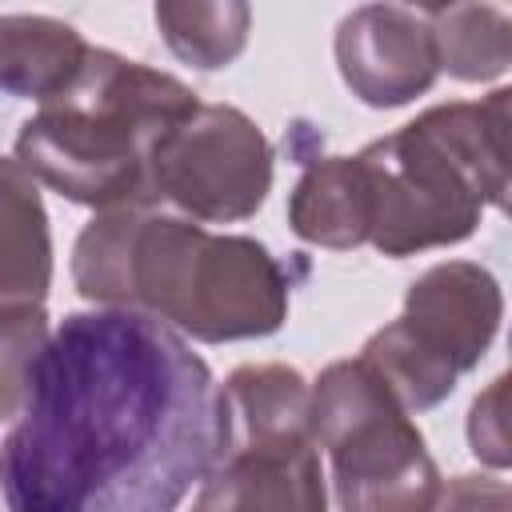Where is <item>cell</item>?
<instances>
[{
    "label": "cell",
    "instance_id": "cell-1",
    "mask_svg": "<svg viewBox=\"0 0 512 512\" xmlns=\"http://www.w3.org/2000/svg\"><path fill=\"white\" fill-rule=\"evenodd\" d=\"M220 444V384L160 320L68 312L0 444L8 512H172Z\"/></svg>",
    "mask_w": 512,
    "mask_h": 512
},
{
    "label": "cell",
    "instance_id": "cell-2",
    "mask_svg": "<svg viewBox=\"0 0 512 512\" xmlns=\"http://www.w3.org/2000/svg\"><path fill=\"white\" fill-rule=\"evenodd\" d=\"M76 292L224 344L272 336L288 316V268L252 236H216L156 204L96 212L72 248Z\"/></svg>",
    "mask_w": 512,
    "mask_h": 512
},
{
    "label": "cell",
    "instance_id": "cell-3",
    "mask_svg": "<svg viewBox=\"0 0 512 512\" xmlns=\"http://www.w3.org/2000/svg\"><path fill=\"white\" fill-rule=\"evenodd\" d=\"M200 108L196 92L148 64L88 48L64 92L16 132V164L72 204L96 212L152 204V148Z\"/></svg>",
    "mask_w": 512,
    "mask_h": 512
},
{
    "label": "cell",
    "instance_id": "cell-4",
    "mask_svg": "<svg viewBox=\"0 0 512 512\" xmlns=\"http://www.w3.org/2000/svg\"><path fill=\"white\" fill-rule=\"evenodd\" d=\"M508 124L512 92L496 88L436 104L356 152L368 176V244L400 260L468 240L484 204H508Z\"/></svg>",
    "mask_w": 512,
    "mask_h": 512
},
{
    "label": "cell",
    "instance_id": "cell-5",
    "mask_svg": "<svg viewBox=\"0 0 512 512\" xmlns=\"http://www.w3.org/2000/svg\"><path fill=\"white\" fill-rule=\"evenodd\" d=\"M504 316L500 284L472 260H444L408 284L404 312L356 356L412 416L436 408L472 372Z\"/></svg>",
    "mask_w": 512,
    "mask_h": 512
},
{
    "label": "cell",
    "instance_id": "cell-6",
    "mask_svg": "<svg viewBox=\"0 0 512 512\" xmlns=\"http://www.w3.org/2000/svg\"><path fill=\"white\" fill-rule=\"evenodd\" d=\"M312 432L328 448L340 512H428L440 468L420 428L360 364L336 360L312 384Z\"/></svg>",
    "mask_w": 512,
    "mask_h": 512
},
{
    "label": "cell",
    "instance_id": "cell-7",
    "mask_svg": "<svg viewBox=\"0 0 512 512\" xmlns=\"http://www.w3.org/2000/svg\"><path fill=\"white\" fill-rule=\"evenodd\" d=\"M148 188L196 224L248 220L272 188V148L240 108L200 104L152 148Z\"/></svg>",
    "mask_w": 512,
    "mask_h": 512
},
{
    "label": "cell",
    "instance_id": "cell-8",
    "mask_svg": "<svg viewBox=\"0 0 512 512\" xmlns=\"http://www.w3.org/2000/svg\"><path fill=\"white\" fill-rule=\"evenodd\" d=\"M192 512H328L316 436H220Z\"/></svg>",
    "mask_w": 512,
    "mask_h": 512
},
{
    "label": "cell",
    "instance_id": "cell-9",
    "mask_svg": "<svg viewBox=\"0 0 512 512\" xmlns=\"http://www.w3.org/2000/svg\"><path fill=\"white\" fill-rule=\"evenodd\" d=\"M336 68L368 108H400L440 76L424 12L400 4L352 8L336 28Z\"/></svg>",
    "mask_w": 512,
    "mask_h": 512
},
{
    "label": "cell",
    "instance_id": "cell-10",
    "mask_svg": "<svg viewBox=\"0 0 512 512\" xmlns=\"http://www.w3.org/2000/svg\"><path fill=\"white\" fill-rule=\"evenodd\" d=\"M368 220L372 208L360 156H316L304 164L288 196V224L300 240L348 252L368 244Z\"/></svg>",
    "mask_w": 512,
    "mask_h": 512
},
{
    "label": "cell",
    "instance_id": "cell-11",
    "mask_svg": "<svg viewBox=\"0 0 512 512\" xmlns=\"http://www.w3.org/2000/svg\"><path fill=\"white\" fill-rule=\"evenodd\" d=\"M52 284V236L36 180L0 156V308L44 304Z\"/></svg>",
    "mask_w": 512,
    "mask_h": 512
},
{
    "label": "cell",
    "instance_id": "cell-12",
    "mask_svg": "<svg viewBox=\"0 0 512 512\" xmlns=\"http://www.w3.org/2000/svg\"><path fill=\"white\" fill-rule=\"evenodd\" d=\"M92 44L56 20L36 12H4L0 16V92L24 100H52L72 84Z\"/></svg>",
    "mask_w": 512,
    "mask_h": 512
},
{
    "label": "cell",
    "instance_id": "cell-13",
    "mask_svg": "<svg viewBox=\"0 0 512 512\" xmlns=\"http://www.w3.org/2000/svg\"><path fill=\"white\" fill-rule=\"evenodd\" d=\"M432 44H436V64L440 72L480 84L496 80L508 60H512V16L492 4H432L420 8Z\"/></svg>",
    "mask_w": 512,
    "mask_h": 512
},
{
    "label": "cell",
    "instance_id": "cell-14",
    "mask_svg": "<svg viewBox=\"0 0 512 512\" xmlns=\"http://www.w3.org/2000/svg\"><path fill=\"white\" fill-rule=\"evenodd\" d=\"M156 24L172 48V56H180L192 68H224L232 64L244 44H248V24L252 12L240 0H224V4H188V0H164L156 4Z\"/></svg>",
    "mask_w": 512,
    "mask_h": 512
},
{
    "label": "cell",
    "instance_id": "cell-15",
    "mask_svg": "<svg viewBox=\"0 0 512 512\" xmlns=\"http://www.w3.org/2000/svg\"><path fill=\"white\" fill-rule=\"evenodd\" d=\"M48 340V312L40 304L0 308V420L20 416Z\"/></svg>",
    "mask_w": 512,
    "mask_h": 512
},
{
    "label": "cell",
    "instance_id": "cell-16",
    "mask_svg": "<svg viewBox=\"0 0 512 512\" xmlns=\"http://www.w3.org/2000/svg\"><path fill=\"white\" fill-rule=\"evenodd\" d=\"M504 396H508V376H496L492 388L484 396H476V404L468 412V444H472L476 460H484L492 468H508V460H512Z\"/></svg>",
    "mask_w": 512,
    "mask_h": 512
},
{
    "label": "cell",
    "instance_id": "cell-17",
    "mask_svg": "<svg viewBox=\"0 0 512 512\" xmlns=\"http://www.w3.org/2000/svg\"><path fill=\"white\" fill-rule=\"evenodd\" d=\"M428 512H512V492L496 476L464 472V476H452L448 484H440Z\"/></svg>",
    "mask_w": 512,
    "mask_h": 512
}]
</instances>
